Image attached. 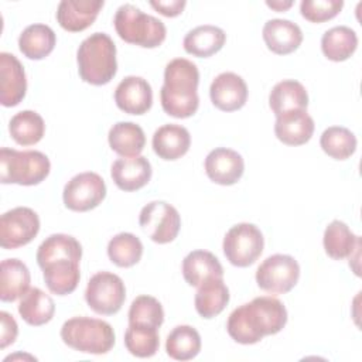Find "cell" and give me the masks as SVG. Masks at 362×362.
I'll return each instance as SVG.
<instances>
[{"instance_id": "83f0119b", "label": "cell", "mask_w": 362, "mask_h": 362, "mask_svg": "<svg viewBox=\"0 0 362 362\" xmlns=\"http://www.w3.org/2000/svg\"><path fill=\"white\" fill-rule=\"evenodd\" d=\"M269 106L276 116L308 106V93L304 85L294 79H284L273 86L269 95Z\"/></svg>"}, {"instance_id": "8992f818", "label": "cell", "mask_w": 362, "mask_h": 362, "mask_svg": "<svg viewBox=\"0 0 362 362\" xmlns=\"http://www.w3.org/2000/svg\"><path fill=\"white\" fill-rule=\"evenodd\" d=\"M113 24L123 41L143 48L161 45L167 35V28L161 20L143 13L133 4L120 6L115 14Z\"/></svg>"}, {"instance_id": "ffe728a7", "label": "cell", "mask_w": 362, "mask_h": 362, "mask_svg": "<svg viewBox=\"0 0 362 362\" xmlns=\"http://www.w3.org/2000/svg\"><path fill=\"white\" fill-rule=\"evenodd\" d=\"M314 120L305 109H296L276 116L274 134L287 146L305 144L314 133Z\"/></svg>"}, {"instance_id": "ba28073f", "label": "cell", "mask_w": 362, "mask_h": 362, "mask_svg": "<svg viewBox=\"0 0 362 362\" xmlns=\"http://www.w3.org/2000/svg\"><path fill=\"white\" fill-rule=\"evenodd\" d=\"M264 239L260 229L249 222L232 226L222 243L223 255L228 262L236 267H247L253 264L262 255Z\"/></svg>"}, {"instance_id": "7c38bea8", "label": "cell", "mask_w": 362, "mask_h": 362, "mask_svg": "<svg viewBox=\"0 0 362 362\" xmlns=\"http://www.w3.org/2000/svg\"><path fill=\"white\" fill-rule=\"evenodd\" d=\"M106 197L103 178L92 171L74 175L64 187L62 199L68 209L86 212L96 208Z\"/></svg>"}, {"instance_id": "7a4b0ae2", "label": "cell", "mask_w": 362, "mask_h": 362, "mask_svg": "<svg viewBox=\"0 0 362 362\" xmlns=\"http://www.w3.org/2000/svg\"><path fill=\"white\" fill-rule=\"evenodd\" d=\"M287 322L284 304L272 296H260L235 308L228 318L229 337L243 345L262 341L266 335L280 332Z\"/></svg>"}, {"instance_id": "60d3db41", "label": "cell", "mask_w": 362, "mask_h": 362, "mask_svg": "<svg viewBox=\"0 0 362 362\" xmlns=\"http://www.w3.org/2000/svg\"><path fill=\"white\" fill-rule=\"evenodd\" d=\"M187 1L185 0H170V1H150V6L165 17H177L182 13Z\"/></svg>"}, {"instance_id": "f546056e", "label": "cell", "mask_w": 362, "mask_h": 362, "mask_svg": "<svg viewBox=\"0 0 362 362\" xmlns=\"http://www.w3.org/2000/svg\"><path fill=\"white\" fill-rule=\"evenodd\" d=\"M325 253L334 260H342L351 257L354 252L359 247V236L348 228L342 221H332L324 230L322 238Z\"/></svg>"}, {"instance_id": "52a82bcc", "label": "cell", "mask_w": 362, "mask_h": 362, "mask_svg": "<svg viewBox=\"0 0 362 362\" xmlns=\"http://www.w3.org/2000/svg\"><path fill=\"white\" fill-rule=\"evenodd\" d=\"M51 170L48 157L37 150L18 151L3 147L0 150V180L3 184L37 185Z\"/></svg>"}, {"instance_id": "74e56055", "label": "cell", "mask_w": 362, "mask_h": 362, "mask_svg": "<svg viewBox=\"0 0 362 362\" xmlns=\"http://www.w3.org/2000/svg\"><path fill=\"white\" fill-rule=\"evenodd\" d=\"M124 345L132 355L137 358H150L157 354L160 346L158 329L129 324L124 332Z\"/></svg>"}, {"instance_id": "e575fe53", "label": "cell", "mask_w": 362, "mask_h": 362, "mask_svg": "<svg viewBox=\"0 0 362 362\" xmlns=\"http://www.w3.org/2000/svg\"><path fill=\"white\" fill-rule=\"evenodd\" d=\"M107 256L119 267H132L143 256V243L133 233H117L107 243Z\"/></svg>"}, {"instance_id": "44dd1931", "label": "cell", "mask_w": 362, "mask_h": 362, "mask_svg": "<svg viewBox=\"0 0 362 362\" xmlns=\"http://www.w3.org/2000/svg\"><path fill=\"white\" fill-rule=\"evenodd\" d=\"M263 40L267 48L277 55H287L294 52L303 42L301 28L284 18L269 20L263 25Z\"/></svg>"}, {"instance_id": "f35d334b", "label": "cell", "mask_w": 362, "mask_h": 362, "mask_svg": "<svg viewBox=\"0 0 362 362\" xmlns=\"http://www.w3.org/2000/svg\"><path fill=\"white\" fill-rule=\"evenodd\" d=\"M344 7L342 0H303L301 16L311 23H324L339 14Z\"/></svg>"}, {"instance_id": "2e32d148", "label": "cell", "mask_w": 362, "mask_h": 362, "mask_svg": "<svg viewBox=\"0 0 362 362\" xmlns=\"http://www.w3.org/2000/svg\"><path fill=\"white\" fill-rule=\"evenodd\" d=\"M204 167L208 178L215 184L233 185L243 175L245 161L238 151L226 147H218L209 151Z\"/></svg>"}, {"instance_id": "ab89813d", "label": "cell", "mask_w": 362, "mask_h": 362, "mask_svg": "<svg viewBox=\"0 0 362 362\" xmlns=\"http://www.w3.org/2000/svg\"><path fill=\"white\" fill-rule=\"evenodd\" d=\"M1 320V335H0V348L4 349L8 345L14 344L17 335H18V325L11 314L7 311L0 313Z\"/></svg>"}, {"instance_id": "5bb4252c", "label": "cell", "mask_w": 362, "mask_h": 362, "mask_svg": "<svg viewBox=\"0 0 362 362\" xmlns=\"http://www.w3.org/2000/svg\"><path fill=\"white\" fill-rule=\"evenodd\" d=\"M25 92L27 78L23 64L16 55L0 52V103L6 107L17 106Z\"/></svg>"}, {"instance_id": "8d00e7d4", "label": "cell", "mask_w": 362, "mask_h": 362, "mask_svg": "<svg viewBox=\"0 0 362 362\" xmlns=\"http://www.w3.org/2000/svg\"><path fill=\"white\" fill-rule=\"evenodd\" d=\"M164 322L161 303L151 296H139L133 300L129 310V324L158 329Z\"/></svg>"}, {"instance_id": "8fae6325", "label": "cell", "mask_w": 362, "mask_h": 362, "mask_svg": "<svg viewBox=\"0 0 362 362\" xmlns=\"http://www.w3.org/2000/svg\"><path fill=\"white\" fill-rule=\"evenodd\" d=\"M139 223L153 242L164 245L177 238L181 228V216L171 204L151 201L141 208Z\"/></svg>"}, {"instance_id": "603a6c76", "label": "cell", "mask_w": 362, "mask_h": 362, "mask_svg": "<svg viewBox=\"0 0 362 362\" xmlns=\"http://www.w3.org/2000/svg\"><path fill=\"white\" fill-rule=\"evenodd\" d=\"M229 303V290L223 277H211L198 286L194 304L202 318H214L223 311Z\"/></svg>"}, {"instance_id": "d6986e66", "label": "cell", "mask_w": 362, "mask_h": 362, "mask_svg": "<svg viewBox=\"0 0 362 362\" xmlns=\"http://www.w3.org/2000/svg\"><path fill=\"white\" fill-rule=\"evenodd\" d=\"M103 4V0H62L57 8V21L69 33L83 31L93 24Z\"/></svg>"}, {"instance_id": "4dcf8cb0", "label": "cell", "mask_w": 362, "mask_h": 362, "mask_svg": "<svg viewBox=\"0 0 362 362\" xmlns=\"http://www.w3.org/2000/svg\"><path fill=\"white\" fill-rule=\"evenodd\" d=\"M55 313L54 300L41 288L31 287L18 304V314L33 327H40L49 322Z\"/></svg>"}, {"instance_id": "e0dca14e", "label": "cell", "mask_w": 362, "mask_h": 362, "mask_svg": "<svg viewBox=\"0 0 362 362\" xmlns=\"http://www.w3.org/2000/svg\"><path fill=\"white\" fill-rule=\"evenodd\" d=\"M117 107L129 115H144L153 105V90L150 83L136 75L126 76L115 90Z\"/></svg>"}, {"instance_id": "9a60e30c", "label": "cell", "mask_w": 362, "mask_h": 362, "mask_svg": "<svg viewBox=\"0 0 362 362\" xmlns=\"http://www.w3.org/2000/svg\"><path fill=\"white\" fill-rule=\"evenodd\" d=\"M211 102L223 112H235L245 106L247 100V85L235 72H222L211 83Z\"/></svg>"}, {"instance_id": "4fadbf2b", "label": "cell", "mask_w": 362, "mask_h": 362, "mask_svg": "<svg viewBox=\"0 0 362 362\" xmlns=\"http://www.w3.org/2000/svg\"><path fill=\"white\" fill-rule=\"evenodd\" d=\"M40 232L37 212L27 206H17L0 218V245L3 249H17L30 243Z\"/></svg>"}, {"instance_id": "836d02e7", "label": "cell", "mask_w": 362, "mask_h": 362, "mask_svg": "<svg viewBox=\"0 0 362 362\" xmlns=\"http://www.w3.org/2000/svg\"><path fill=\"white\" fill-rule=\"evenodd\" d=\"M165 351L175 361H189L201 351V335L191 325H177L165 339Z\"/></svg>"}, {"instance_id": "f1b7e54d", "label": "cell", "mask_w": 362, "mask_h": 362, "mask_svg": "<svg viewBox=\"0 0 362 362\" xmlns=\"http://www.w3.org/2000/svg\"><path fill=\"white\" fill-rule=\"evenodd\" d=\"M57 42L54 30L45 24H31L18 37V48L28 59H42L48 57Z\"/></svg>"}, {"instance_id": "3957f363", "label": "cell", "mask_w": 362, "mask_h": 362, "mask_svg": "<svg viewBox=\"0 0 362 362\" xmlns=\"http://www.w3.org/2000/svg\"><path fill=\"white\" fill-rule=\"evenodd\" d=\"M199 71L185 58H175L165 65L164 85L160 90L163 110L177 119H187L197 113Z\"/></svg>"}, {"instance_id": "6da1fadb", "label": "cell", "mask_w": 362, "mask_h": 362, "mask_svg": "<svg viewBox=\"0 0 362 362\" xmlns=\"http://www.w3.org/2000/svg\"><path fill=\"white\" fill-rule=\"evenodd\" d=\"M82 246L71 235H49L37 250V263L42 270L48 290L57 296H66L75 291L81 279L79 262Z\"/></svg>"}, {"instance_id": "b9f144b4", "label": "cell", "mask_w": 362, "mask_h": 362, "mask_svg": "<svg viewBox=\"0 0 362 362\" xmlns=\"http://www.w3.org/2000/svg\"><path fill=\"white\" fill-rule=\"evenodd\" d=\"M266 4H267V7H270V8L276 10V11H286L287 8H290L293 6V1L291 0H288V1H281V0L270 1V0H267Z\"/></svg>"}, {"instance_id": "ac0fdd59", "label": "cell", "mask_w": 362, "mask_h": 362, "mask_svg": "<svg viewBox=\"0 0 362 362\" xmlns=\"http://www.w3.org/2000/svg\"><path fill=\"white\" fill-rule=\"evenodd\" d=\"M151 174V164L143 156L117 158L110 167L113 182L119 189L126 192L143 188L150 181Z\"/></svg>"}, {"instance_id": "277c9868", "label": "cell", "mask_w": 362, "mask_h": 362, "mask_svg": "<svg viewBox=\"0 0 362 362\" xmlns=\"http://www.w3.org/2000/svg\"><path fill=\"white\" fill-rule=\"evenodd\" d=\"M76 61L81 79L90 85H106L117 72L116 45L106 33L86 37L76 51Z\"/></svg>"}, {"instance_id": "7402d4cb", "label": "cell", "mask_w": 362, "mask_h": 362, "mask_svg": "<svg viewBox=\"0 0 362 362\" xmlns=\"http://www.w3.org/2000/svg\"><path fill=\"white\" fill-rule=\"evenodd\" d=\"M151 146L160 158L174 161L187 154L191 146V136L184 126L168 123L154 132Z\"/></svg>"}, {"instance_id": "1f68e13d", "label": "cell", "mask_w": 362, "mask_h": 362, "mask_svg": "<svg viewBox=\"0 0 362 362\" xmlns=\"http://www.w3.org/2000/svg\"><path fill=\"white\" fill-rule=\"evenodd\" d=\"M358 47L356 33L346 25H337L327 30L321 38L322 54L334 62L346 61Z\"/></svg>"}, {"instance_id": "484cf974", "label": "cell", "mask_w": 362, "mask_h": 362, "mask_svg": "<svg viewBox=\"0 0 362 362\" xmlns=\"http://www.w3.org/2000/svg\"><path fill=\"white\" fill-rule=\"evenodd\" d=\"M226 34L222 28L211 24L198 25L187 33L182 45L184 49L198 58H208L222 49Z\"/></svg>"}, {"instance_id": "d6a6232c", "label": "cell", "mask_w": 362, "mask_h": 362, "mask_svg": "<svg viewBox=\"0 0 362 362\" xmlns=\"http://www.w3.org/2000/svg\"><path fill=\"white\" fill-rule=\"evenodd\" d=\"M8 132L17 144L33 146L44 137L45 123L37 112L21 110L11 117L8 123Z\"/></svg>"}, {"instance_id": "4316f807", "label": "cell", "mask_w": 362, "mask_h": 362, "mask_svg": "<svg viewBox=\"0 0 362 362\" xmlns=\"http://www.w3.org/2000/svg\"><path fill=\"white\" fill-rule=\"evenodd\" d=\"M110 148L122 157L140 156L146 146L143 129L133 122L115 123L107 134Z\"/></svg>"}, {"instance_id": "d4e9b609", "label": "cell", "mask_w": 362, "mask_h": 362, "mask_svg": "<svg viewBox=\"0 0 362 362\" xmlns=\"http://www.w3.org/2000/svg\"><path fill=\"white\" fill-rule=\"evenodd\" d=\"M0 298L16 301L30 290V270L18 259H4L0 264Z\"/></svg>"}, {"instance_id": "d590c367", "label": "cell", "mask_w": 362, "mask_h": 362, "mask_svg": "<svg viewBox=\"0 0 362 362\" xmlns=\"http://www.w3.org/2000/svg\"><path fill=\"white\" fill-rule=\"evenodd\" d=\"M355 134L342 126H331L325 129L320 139V146L325 154L335 160H346L356 150Z\"/></svg>"}, {"instance_id": "5b68a950", "label": "cell", "mask_w": 362, "mask_h": 362, "mask_svg": "<svg viewBox=\"0 0 362 362\" xmlns=\"http://www.w3.org/2000/svg\"><path fill=\"white\" fill-rule=\"evenodd\" d=\"M61 339L75 351L103 355L115 345V331L112 325L103 320L74 317L62 324Z\"/></svg>"}, {"instance_id": "30bf717a", "label": "cell", "mask_w": 362, "mask_h": 362, "mask_svg": "<svg viewBox=\"0 0 362 362\" xmlns=\"http://www.w3.org/2000/svg\"><path fill=\"white\" fill-rule=\"evenodd\" d=\"M300 279V266L290 255H272L256 270L257 286L272 294L288 293Z\"/></svg>"}, {"instance_id": "9c48e42d", "label": "cell", "mask_w": 362, "mask_h": 362, "mask_svg": "<svg viewBox=\"0 0 362 362\" xmlns=\"http://www.w3.org/2000/svg\"><path fill=\"white\" fill-rule=\"evenodd\" d=\"M85 300L96 314L113 315L122 308L126 300L124 283L115 273L98 272L88 281Z\"/></svg>"}, {"instance_id": "cb8c5ba5", "label": "cell", "mask_w": 362, "mask_h": 362, "mask_svg": "<svg viewBox=\"0 0 362 362\" xmlns=\"http://www.w3.org/2000/svg\"><path fill=\"white\" fill-rule=\"evenodd\" d=\"M182 276L189 286L198 287L211 277H223V267L214 253L192 250L182 260Z\"/></svg>"}]
</instances>
